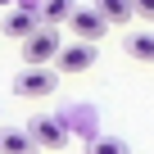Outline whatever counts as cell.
Segmentation results:
<instances>
[{"label": "cell", "mask_w": 154, "mask_h": 154, "mask_svg": "<svg viewBox=\"0 0 154 154\" xmlns=\"http://www.w3.org/2000/svg\"><path fill=\"white\" fill-rule=\"evenodd\" d=\"M59 50H63V41H59L54 27H36V32L23 41V59H27V68H50V63L59 59Z\"/></svg>", "instance_id": "cell-1"}, {"label": "cell", "mask_w": 154, "mask_h": 154, "mask_svg": "<svg viewBox=\"0 0 154 154\" xmlns=\"http://www.w3.org/2000/svg\"><path fill=\"white\" fill-rule=\"evenodd\" d=\"M54 86H59L54 68H23L14 77V95L18 100H45V95H54Z\"/></svg>", "instance_id": "cell-2"}, {"label": "cell", "mask_w": 154, "mask_h": 154, "mask_svg": "<svg viewBox=\"0 0 154 154\" xmlns=\"http://www.w3.org/2000/svg\"><path fill=\"white\" fill-rule=\"evenodd\" d=\"M27 131H32V140H36L41 149H63V145H68V122H63L59 113H36V118L27 122Z\"/></svg>", "instance_id": "cell-3"}, {"label": "cell", "mask_w": 154, "mask_h": 154, "mask_svg": "<svg viewBox=\"0 0 154 154\" xmlns=\"http://www.w3.org/2000/svg\"><path fill=\"white\" fill-rule=\"evenodd\" d=\"M68 27H72V36L77 41H104V32H109V18L100 14V9H77L72 18H68Z\"/></svg>", "instance_id": "cell-4"}, {"label": "cell", "mask_w": 154, "mask_h": 154, "mask_svg": "<svg viewBox=\"0 0 154 154\" xmlns=\"http://www.w3.org/2000/svg\"><path fill=\"white\" fill-rule=\"evenodd\" d=\"M91 63H95V45H91V41H68V45L59 50V59H54L59 72H86Z\"/></svg>", "instance_id": "cell-5"}, {"label": "cell", "mask_w": 154, "mask_h": 154, "mask_svg": "<svg viewBox=\"0 0 154 154\" xmlns=\"http://www.w3.org/2000/svg\"><path fill=\"white\" fill-rule=\"evenodd\" d=\"M36 27H41V14H32V9H9L5 18H0V32L14 36V41H27Z\"/></svg>", "instance_id": "cell-6"}, {"label": "cell", "mask_w": 154, "mask_h": 154, "mask_svg": "<svg viewBox=\"0 0 154 154\" xmlns=\"http://www.w3.org/2000/svg\"><path fill=\"white\" fill-rule=\"evenodd\" d=\"M41 145L32 140L27 127H0V154H36Z\"/></svg>", "instance_id": "cell-7"}, {"label": "cell", "mask_w": 154, "mask_h": 154, "mask_svg": "<svg viewBox=\"0 0 154 154\" xmlns=\"http://www.w3.org/2000/svg\"><path fill=\"white\" fill-rule=\"evenodd\" d=\"M122 50H127L131 59H140V63H154V32H131V36L122 41Z\"/></svg>", "instance_id": "cell-8"}, {"label": "cell", "mask_w": 154, "mask_h": 154, "mask_svg": "<svg viewBox=\"0 0 154 154\" xmlns=\"http://www.w3.org/2000/svg\"><path fill=\"white\" fill-rule=\"evenodd\" d=\"M77 9H72V0H45L41 5V27H54V23H68Z\"/></svg>", "instance_id": "cell-9"}, {"label": "cell", "mask_w": 154, "mask_h": 154, "mask_svg": "<svg viewBox=\"0 0 154 154\" xmlns=\"http://www.w3.org/2000/svg\"><path fill=\"white\" fill-rule=\"evenodd\" d=\"M95 9L109 18V27H113V23H127V18L136 14V5H131V0H95Z\"/></svg>", "instance_id": "cell-10"}, {"label": "cell", "mask_w": 154, "mask_h": 154, "mask_svg": "<svg viewBox=\"0 0 154 154\" xmlns=\"http://www.w3.org/2000/svg\"><path fill=\"white\" fill-rule=\"evenodd\" d=\"M86 154H131V149H127V140H118V136H95V140L86 145Z\"/></svg>", "instance_id": "cell-11"}, {"label": "cell", "mask_w": 154, "mask_h": 154, "mask_svg": "<svg viewBox=\"0 0 154 154\" xmlns=\"http://www.w3.org/2000/svg\"><path fill=\"white\" fill-rule=\"evenodd\" d=\"M131 5H136L140 18H154V0H131Z\"/></svg>", "instance_id": "cell-12"}, {"label": "cell", "mask_w": 154, "mask_h": 154, "mask_svg": "<svg viewBox=\"0 0 154 154\" xmlns=\"http://www.w3.org/2000/svg\"><path fill=\"white\" fill-rule=\"evenodd\" d=\"M41 5H45V0H18L14 9H32V14H41Z\"/></svg>", "instance_id": "cell-13"}, {"label": "cell", "mask_w": 154, "mask_h": 154, "mask_svg": "<svg viewBox=\"0 0 154 154\" xmlns=\"http://www.w3.org/2000/svg\"><path fill=\"white\" fill-rule=\"evenodd\" d=\"M0 5H18V0H0Z\"/></svg>", "instance_id": "cell-14"}]
</instances>
